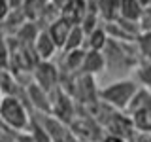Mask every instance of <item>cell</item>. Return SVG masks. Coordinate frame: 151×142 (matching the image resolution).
<instances>
[{"label":"cell","instance_id":"cell-1","mask_svg":"<svg viewBox=\"0 0 151 142\" xmlns=\"http://www.w3.org/2000/svg\"><path fill=\"white\" fill-rule=\"evenodd\" d=\"M0 121L8 129L21 133V131H28L32 117H30V112H28L27 104L21 97L4 95L0 99Z\"/></svg>","mask_w":151,"mask_h":142},{"label":"cell","instance_id":"cell-2","mask_svg":"<svg viewBox=\"0 0 151 142\" xmlns=\"http://www.w3.org/2000/svg\"><path fill=\"white\" fill-rule=\"evenodd\" d=\"M140 85L136 80H130V78L115 80V82L108 83L106 87L98 89V101H102L113 110L125 112L127 104H129V101L132 99V95H134V91Z\"/></svg>","mask_w":151,"mask_h":142},{"label":"cell","instance_id":"cell-3","mask_svg":"<svg viewBox=\"0 0 151 142\" xmlns=\"http://www.w3.org/2000/svg\"><path fill=\"white\" fill-rule=\"evenodd\" d=\"M70 131L81 142H100L104 138V127L89 114L74 117L70 121Z\"/></svg>","mask_w":151,"mask_h":142},{"label":"cell","instance_id":"cell-4","mask_svg":"<svg viewBox=\"0 0 151 142\" xmlns=\"http://www.w3.org/2000/svg\"><path fill=\"white\" fill-rule=\"evenodd\" d=\"M32 82H36L42 89L51 93L60 85V68L51 61H38L32 68Z\"/></svg>","mask_w":151,"mask_h":142},{"label":"cell","instance_id":"cell-5","mask_svg":"<svg viewBox=\"0 0 151 142\" xmlns=\"http://www.w3.org/2000/svg\"><path fill=\"white\" fill-rule=\"evenodd\" d=\"M25 99L38 114H51V97L36 82L25 85Z\"/></svg>","mask_w":151,"mask_h":142},{"label":"cell","instance_id":"cell-6","mask_svg":"<svg viewBox=\"0 0 151 142\" xmlns=\"http://www.w3.org/2000/svg\"><path fill=\"white\" fill-rule=\"evenodd\" d=\"M32 49H34V53L38 57V61H51L55 57L57 51H60L57 44L53 42V38L49 36V32L45 30V28H42L40 32H38L34 44H32Z\"/></svg>","mask_w":151,"mask_h":142},{"label":"cell","instance_id":"cell-7","mask_svg":"<svg viewBox=\"0 0 151 142\" xmlns=\"http://www.w3.org/2000/svg\"><path fill=\"white\" fill-rule=\"evenodd\" d=\"M102 70H106V57L104 51H96V49H85L83 55V63H81V74H89V76H96Z\"/></svg>","mask_w":151,"mask_h":142},{"label":"cell","instance_id":"cell-8","mask_svg":"<svg viewBox=\"0 0 151 142\" xmlns=\"http://www.w3.org/2000/svg\"><path fill=\"white\" fill-rule=\"evenodd\" d=\"M72 27L74 25L70 21H66L64 17L59 15L57 19H53V21L45 27V30L49 32L51 38H53V42L57 44V47H59V49H63V46H64V42H66V38H68L70 28H72Z\"/></svg>","mask_w":151,"mask_h":142},{"label":"cell","instance_id":"cell-9","mask_svg":"<svg viewBox=\"0 0 151 142\" xmlns=\"http://www.w3.org/2000/svg\"><path fill=\"white\" fill-rule=\"evenodd\" d=\"M83 55H85V47L79 49H70V51H63V64L59 66L60 74H78L81 70V63H83Z\"/></svg>","mask_w":151,"mask_h":142},{"label":"cell","instance_id":"cell-10","mask_svg":"<svg viewBox=\"0 0 151 142\" xmlns=\"http://www.w3.org/2000/svg\"><path fill=\"white\" fill-rule=\"evenodd\" d=\"M108 40H110V36H108V30L104 25H98L94 27L93 30L85 32V49H96V51H102L104 47H106Z\"/></svg>","mask_w":151,"mask_h":142},{"label":"cell","instance_id":"cell-11","mask_svg":"<svg viewBox=\"0 0 151 142\" xmlns=\"http://www.w3.org/2000/svg\"><path fill=\"white\" fill-rule=\"evenodd\" d=\"M147 106H151V91L140 85V87L134 91V95H132V99L129 101V104H127L125 114L132 116V114L144 110V108H147Z\"/></svg>","mask_w":151,"mask_h":142},{"label":"cell","instance_id":"cell-12","mask_svg":"<svg viewBox=\"0 0 151 142\" xmlns=\"http://www.w3.org/2000/svg\"><path fill=\"white\" fill-rule=\"evenodd\" d=\"M119 4H121V0H94L98 17L104 23H111L119 17Z\"/></svg>","mask_w":151,"mask_h":142},{"label":"cell","instance_id":"cell-13","mask_svg":"<svg viewBox=\"0 0 151 142\" xmlns=\"http://www.w3.org/2000/svg\"><path fill=\"white\" fill-rule=\"evenodd\" d=\"M144 12V6L138 0H121L119 4V17L130 23H138Z\"/></svg>","mask_w":151,"mask_h":142},{"label":"cell","instance_id":"cell-14","mask_svg":"<svg viewBox=\"0 0 151 142\" xmlns=\"http://www.w3.org/2000/svg\"><path fill=\"white\" fill-rule=\"evenodd\" d=\"M47 6H49V0H23L21 9L28 21H38V19H42Z\"/></svg>","mask_w":151,"mask_h":142},{"label":"cell","instance_id":"cell-15","mask_svg":"<svg viewBox=\"0 0 151 142\" xmlns=\"http://www.w3.org/2000/svg\"><path fill=\"white\" fill-rule=\"evenodd\" d=\"M85 46V30L81 25H74L70 28V34L66 38L64 46L60 51H70V49H79V47Z\"/></svg>","mask_w":151,"mask_h":142},{"label":"cell","instance_id":"cell-16","mask_svg":"<svg viewBox=\"0 0 151 142\" xmlns=\"http://www.w3.org/2000/svg\"><path fill=\"white\" fill-rule=\"evenodd\" d=\"M132 125H134V131L138 133H151V106L144 108V110L136 112L130 116Z\"/></svg>","mask_w":151,"mask_h":142},{"label":"cell","instance_id":"cell-17","mask_svg":"<svg viewBox=\"0 0 151 142\" xmlns=\"http://www.w3.org/2000/svg\"><path fill=\"white\" fill-rule=\"evenodd\" d=\"M136 49L142 61H151V30H140L134 40Z\"/></svg>","mask_w":151,"mask_h":142},{"label":"cell","instance_id":"cell-18","mask_svg":"<svg viewBox=\"0 0 151 142\" xmlns=\"http://www.w3.org/2000/svg\"><path fill=\"white\" fill-rule=\"evenodd\" d=\"M134 80L138 85L151 91V61H142L134 70Z\"/></svg>","mask_w":151,"mask_h":142},{"label":"cell","instance_id":"cell-19","mask_svg":"<svg viewBox=\"0 0 151 142\" xmlns=\"http://www.w3.org/2000/svg\"><path fill=\"white\" fill-rule=\"evenodd\" d=\"M28 131H30L32 138H34V142H53L49 138V135H47V131L42 127V123L38 120H32L30 121V127H28Z\"/></svg>","mask_w":151,"mask_h":142},{"label":"cell","instance_id":"cell-20","mask_svg":"<svg viewBox=\"0 0 151 142\" xmlns=\"http://www.w3.org/2000/svg\"><path fill=\"white\" fill-rule=\"evenodd\" d=\"M8 66H9V46L8 40L0 38V70L8 68Z\"/></svg>","mask_w":151,"mask_h":142},{"label":"cell","instance_id":"cell-21","mask_svg":"<svg viewBox=\"0 0 151 142\" xmlns=\"http://www.w3.org/2000/svg\"><path fill=\"white\" fill-rule=\"evenodd\" d=\"M138 25H140V30H151V6L144 8Z\"/></svg>","mask_w":151,"mask_h":142},{"label":"cell","instance_id":"cell-22","mask_svg":"<svg viewBox=\"0 0 151 142\" xmlns=\"http://www.w3.org/2000/svg\"><path fill=\"white\" fill-rule=\"evenodd\" d=\"M9 12H12V4H9V0H0V21H4V19L8 17Z\"/></svg>","mask_w":151,"mask_h":142},{"label":"cell","instance_id":"cell-23","mask_svg":"<svg viewBox=\"0 0 151 142\" xmlns=\"http://www.w3.org/2000/svg\"><path fill=\"white\" fill-rule=\"evenodd\" d=\"M100 142H129V140L121 138V136H115V135H104V138Z\"/></svg>","mask_w":151,"mask_h":142},{"label":"cell","instance_id":"cell-24","mask_svg":"<svg viewBox=\"0 0 151 142\" xmlns=\"http://www.w3.org/2000/svg\"><path fill=\"white\" fill-rule=\"evenodd\" d=\"M0 99H2V89H0Z\"/></svg>","mask_w":151,"mask_h":142},{"label":"cell","instance_id":"cell-25","mask_svg":"<svg viewBox=\"0 0 151 142\" xmlns=\"http://www.w3.org/2000/svg\"><path fill=\"white\" fill-rule=\"evenodd\" d=\"M0 127H2V121H0Z\"/></svg>","mask_w":151,"mask_h":142}]
</instances>
